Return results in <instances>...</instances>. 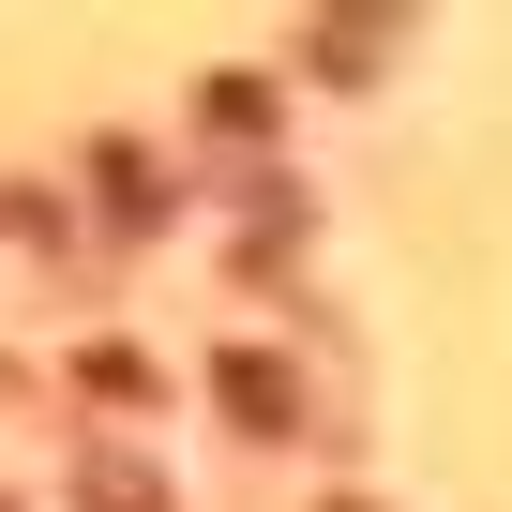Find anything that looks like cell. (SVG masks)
Returning a JSON list of instances; mask_svg holds the SVG:
<instances>
[{
    "mask_svg": "<svg viewBox=\"0 0 512 512\" xmlns=\"http://www.w3.org/2000/svg\"><path fill=\"white\" fill-rule=\"evenodd\" d=\"M76 512H166L151 452H121V437H76Z\"/></svg>",
    "mask_w": 512,
    "mask_h": 512,
    "instance_id": "6da1fadb",
    "label": "cell"
},
{
    "mask_svg": "<svg viewBox=\"0 0 512 512\" xmlns=\"http://www.w3.org/2000/svg\"><path fill=\"white\" fill-rule=\"evenodd\" d=\"M211 392H226L256 437H287V422H302V377H287V362H256V347H226V362H211Z\"/></svg>",
    "mask_w": 512,
    "mask_h": 512,
    "instance_id": "7a4b0ae2",
    "label": "cell"
},
{
    "mask_svg": "<svg viewBox=\"0 0 512 512\" xmlns=\"http://www.w3.org/2000/svg\"><path fill=\"white\" fill-rule=\"evenodd\" d=\"M91 181H106V226H166V181H151V151H91Z\"/></svg>",
    "mask_w": 512,
    "mask_h": 512,
    "instance_id": "3957f363",
    "label": "cell"
},
{
    "mask_svg": "<svg viewBox=\"0 0 512 512\" xmlns=\"http://www.w3.org/2000/svg\"><path fill=\"white\" fill-rule=\"evenodd\" d=\"M302 61H317V76H377V31H362V16H332V31H302Z\"/></svg>",
    "mask_w": 512,
    "mask_h": 512,
    "instance_id": "277c9868",
    "label": "cell"
},
{
    "mask_svg": "<svg viewBox=\"0 0 512 512\" xmlns=\"http://www.w3.org/2000/svg\"><path fill=\"white\" fill-rule=\"evenodd\" d=\"M76 392H106V407H136V392H151V362H136V347H76Z\"/></svg>",
    "mask_w": 512,
    "mask_h": 512,
    "instance_id": "5b68a950",
    "label": "cell"
},
{
    "mask_svg": "<svg viewBox=\"0 0 512 512\" xmlns=\"http://www.w3.org/2000/svg\"><path fill=\"white\" fill-rule=\"evenodd\" d=\"M0 392H16V377H0Z\"/></svg>",
    "mask_w": 512,
    "mask_h": 512,
    "instance_id": "8992f818",
    "label": "cell"
}]
</instances>
